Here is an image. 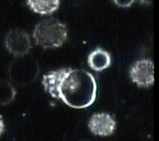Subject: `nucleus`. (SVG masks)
<instances>
[{
  "instance_id": "f257e3e1",
  "label": "nucleus",
  "mask_w": 159,
  "mask_h": 141,
  "mask_svg": "<svg viewBox=\"0 0 159 141\" xmlns=\"http://www.w3.org/2000/svg\"><path fill=\"white\" fill-rule=\"evenodd\" d=\"M42 83L51 97L74 108L90 107L97 99V80L84 70L61 68L51 71L43 75Z\"/></svg>"
},
{
  "instance_id": "f03ea898",
  "label": "nucleus",
  "mask_w": 159,
  "mask_h": 141,
  "mask_svg": "<svg viewBox=\"0 0 159 141\" xmlns=\"http://www.w3.org/2000/svg\"><path fill=\"white\" fill-rule=\"evenodd\" d=\"M33 38L36 45L43 49L59 48L67 39L66 27L55 19H48L39 22L34 29Z\"/></svg>"
},
{
  "instance_id": "7ed1b4c3",
  "label": "nucleus",
  "mask_w": 159,
  "mask_h": 141,
  "mask_svg": "<svg viewBox=\"0 0 159 141\" xmlns=\"http://www.w3.org/2000/svg\"><path fill=\"white\" fill-rule=\"evenodd\" d=\"M11 63L9 75L11 80L20 86H29L36 79L40 73L37 62L30 56H17Z\"/></svg>"
},
{
  "instance_id": "20e7f679",
  "label": "nucleus",
  "mask_w": 159,
  "mask_h": 141,
  "mask_svg": "<svg viewBox=\"0 0 159 141\" xmlns=\"http://www.w3.org/2000/svg\"><path fill=\"white\" fill-rule=\"evenodd\" d=\"M5 44L7 51L14 56L28 55L32 48L29 34L18 28L12 29L7 34Z\"/></svg>"
},
{
  "instance_id": "39448f33",
  "label": "nucleus",
  "mask_w": 159,
  "mask_h": 141,
  "mask_svg": "<svg viewBox=\"0 0 159 141\" xmlns=\"http://www.w3.org/2000/svg\"><path fill=\"white\" fill-rule=\"evenodd\" d=\"M132 81L139 87H148L154 84V63L150 59H141L130 69Z\"/></svg>"
},
{
  "instance_id": "423d86ee",
  "label": "nucleus",
  "mask_w": 159,
  "mask_h": 141,
  "mask_svg": "<svg viewBox=\"0 0 159 141\" xmlns=\"http://www.w3.org/2000/svg\"><path fill=\"white\" fill-rule=\"evenodd\" d=\"M89 128L94 135L108 137L113 134L116 121L108 113H96L89 119Z\"/></svg>"
},
{
  "instance_id": "0eeeda50",
  "label": "nucleus",
  "mask_w": 159,
  "mask_h": 141,
  "mask_svg": "<svg viewBox=\"0 0 159 141\" xmlns=\"http://www.w3.org/2000/svg\"><path fill=\"white\" fill-rule=\"evenodd\" d=\"M88 63L92 70L99 73L111 66V57L108 51L98 47L89 55Z\"/></svg>"
},
{
  "instance_id": "6e6552de",
  "label": "nucleus",
  "mask_w": 159,
  "mask_h": 141,
  "mask_svg": "<svg viewBox=\"0 0 159 141\" xmlns=\"http://www.w3.org/2000/svg\"><path fill=\"white\" fill-rule=\"evenodd\" d=\"M29 7L41 15H51L59 7L60 0H27Z\"/></svg>"
},
{
  "instance_id": "1a4fd4ad",
  "label": "nucleus",
  "mask_w": 159,
  "mask_h": 141,
  "mask_svg": "<svg viewBox=\"0 0 159 141\" xmlns=\"http://www.w3.org/2000/svg\"><path fill=\"white\" fill-rule=\"evenodd\" d=\"M16 96V90L11 83L0 80V106L8 105Z\"/></svg>"
},
{
  "instance_id": "9d476101",
  "label": "nucleus",
  "mask_w": 159,
  "mask_h": 141,
  "mask_svg": "<svg viewBox=\"0 0 159 141\" xmlns=\"http://www.w3.org/2000/svg\"><path fill=\"white\" fill-rule=\"evenodd\" d=\"M134 1L135 0H113L114 4L119 7H121V8L130 7L134 3Z\"/></svg>"
},
{
  "instance_id": "9b49d317",
  "label": "nucleus",
  "mask_w": 159,
  "mask_h": 141,
  "mask_svg": "<svg viewBox=\"0 0 159 141\" xmlns=\"http://www.w3.org/2000/svg\"><path fill=\"white\" fill-rule=\"evenodd\" d=\"M4 131H5V123H4V120L2 118V117L0 116V137L3 134Z\"/></svg>"
}]
</instances>
